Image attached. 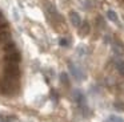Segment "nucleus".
Returning a JSON list of instances; mask_svg holds the SVG:
<instances>
[{"label": "nucleus", "mask_w": 124, "mask_h": 122, "mask_svg": "<svg viewBox=\"0 0 124 122\" xmlns=\"http://www.w3.org/2000/svg\"><path fill=\"white\" fill-rule=\"evenodd\" d=\"M19 74H20V70H19V65L17 64H15V62L6 64V66H4V76H6V78L16 81L19 78Z\"/></svg>", "instance_id": "1"}, {"label": "nucleus", "mask_w": 124, "mask_h": 122, "mask_svg": "<svg viewBox=\"0 0 124 122\" xmlns=\"http://www.w3.org/2000/svg\"><path fill=\"white\" fill-rule=\"evenodd\" d=\"M4 60H6L7 62H15V64L19 62V61L22 60V56H20V52L17 50V48L6 52V54H4Z\"/></svg>", "instance_id": "2"}, {"label": "nucleus", "mask_w": 124, "mask_h": 122, "mask_svg": "<svg viewBox=\"0 0 124 122\" xmlns=\"http://www.w3.org/2000/svg\"><path fill=\"white\" fill-rule=\"evenodd\" d=\"M11 41H12V36H11L9 29L0 32V45H1V47H4L6 44H8V42H11Z\"/></svg>", "instance_id": "3"}, {"label": "nucleus", "mask_w": 124, "mask_h": 122, "mask_svg": "<svg viewBox=\"0 0 124 122\" xmlns=\"http://www.w3.org/2000/svg\"><path fill=\"white\" fill-rule=\"evenodd\" d=\"M70 20H71V23H72V25H75V27H80V24H81V19H80V16H79V13H78V12H75V11L70 12Z\"/></svg>", "instance_id": "4"}, {"label": "nucleus", "mask_w": 124, "mask_h": 122, "mask_svg": "<svg viewBox=\"0 0 124 122\" xmlns=\"http://www.w3.org/2000/svg\"><path fill=\"white\" fill-rule=\"evenodd\" d=\"M70 70H71V74H72L76 80H79V81H80V80H83V73H81V72L79 70V69L76 68L73 64H70Z\"/></svg>", "instance_id": "5"}, {"label": "nucleus", "mask_w": 124, "mask_h": 122, "mask_svg": "<svg viewBox=\"0 0 124 122\" xmlns=\"http://www.w3.org/2000/svg\"><path fill=\"white\" fill-rule=\"evenodd\" d=\"M89 24L87 23V21H83V23L80 24V27H79V34L80 36H87V34L89 33Z\"/></svg>", "instance_id": "6"}, {"label": "nucleus", "mask_w": 124, "mask_h": 122, "mask_svg": "<svg viewBox=\"0 0 124 122\" xmlns=\"http://www.w3.org/2000/svg\"><path fill=\"white\" fill-rule=\"evenodd\" d=\"M7 29H8V21L6 20V17H4L3 12L0 11V32L7 31Z\"/></svg>", "instance_id": "7"}, {"label": "nucleus", "mask_w": 124, "mask_h": 122, "mask_svg": "<svg viewBox=\"0 0 124 122\" xmlns=\"http://www.w3.org/2000/svg\"><path fill=\"white\" fill-rule=\"evenodd\" d=\"M107 16H108V19H109L111 21H113L115 24H119V16H117V13H116L115 11L109 9L107 12Z\"/></svg>", "instance_id": "8"}, {"label": "nucleus", "mask_w": 124, "mask_h": 122, "mask_svg": "<svg viewBox=\"0 0 124 122\" xmlns=\"http://www.w3.org/2000/svg\"><path fill=\"white\" fill-rule=\"evenodd\" d=\"M116 69H117V72L121 74V76H124V61L123 60L116 61Z\"/></svg>", "instance_id": "9"}, {"label": "nucleus", "mask_w": 124, "mask_h": 122, "mask_svg": "<svg viewBox=\"0 0 124 122\" xmlns=\"http://www.w3.org/2000/svg\"><path fill=\"white\" fill-rule=\"evenodd\" d=\"M75 100L78 101V103H80V105L83 103V105H84V95L81 94L80 92H78V90L75 92Z\"/></svg>", "instance_id": "10"}, {"label": "nucleus", "mask_w": 124, "mask_h": 122, "mask_svg": "<svg viewBox=\"0 0 124 122\" xmlns=\"http://www.w3.org/2000/svg\"><path fill=\"white\" fill-rule=\"evenodd\" d=\"M60 81H62L65 86H68V85H70V81H68V74L67 73H62V74H60Z\"/></svg>", "instance_id": "11"}, {"label": "nucleus", "mask_w": 124, "mask_h": 122, "mask_svg": "<svg viewBox=\"0 0 124 122\" xmlns=\"http://www.w3.org/2000/svg\"><path fill=\"white\" fill-rule=\"evenodd\" d=\"M112 49H113V52H115L116 54H119V56L123 53V49H121V47H120L119 44H113V45H112Z\"/></svg>", "instance_id": "12"}, {"label": "nucleus", "mask_w": 124, "mask_h": 122, "mask_svg": "<svg viewBox=\"0 0 124 122\" xmlns=\"http://www.w3.org/2000/svg\"><path fill=\"white\" fill-rule=\"evenodd\" d=\"M113 106H115V109H117V110L124 111V103L123 102H115V103H113Z\"/></svg>", "instance_id": "13"}, {"label": "nucleus", "mask_w": 124, "mask_h": 122, "mask_svg": "<svg viewBox=\"0 0 124 122\" xmlns=\"http://www.w3.org/2000/svg\"><path fill=\"white\" fill-rule=\"evenodd\" d=\"M85 52H87V49H85V47H84V45H80V47L78 48V53L80 56H84V54H85Z\"/></svg>", "instance_id": "14"}, {"label": "nucleus", "mask_w": 124, "mask_h": 122, "mask_svg": "<svg viewBox=\"0 0 124 122\" xmlns=\"http://www.w3.org/2000/svg\"><path fill=\"white\" fill-rule=\"evenodd\" d=\"M111 122H124V119L119 118V117H111Z\"/></svg>", "instance_id": "15"}, {"label": "nucleus", "mask_w": 124, "mask_h": 122, "mask_svg": "<svg viewBox=\"0 0 124 122\" xmlns=\"http://www.w3.org/2000/svg\"><path fill=\"white\" fill-rule=\"evenodd\" d=\"M60 45H63V47H67V45H68V41H67L65 39H62V40H60Z\"/></svg>", "instance_id": "16"}, {"label": "nucleus", "mask_w": 124, "mask_h": 122, "mask_svg": "<svg viewBox=\"0 0 124 122\" xmlns=\"http://www.w3.org/2000/svg\"><path fill=\"white\" fill-rule=\"evenodd\" d=\"M123 1H124V0H123Z\"/></svg>", "instance_id": "17"}]
</instances>
